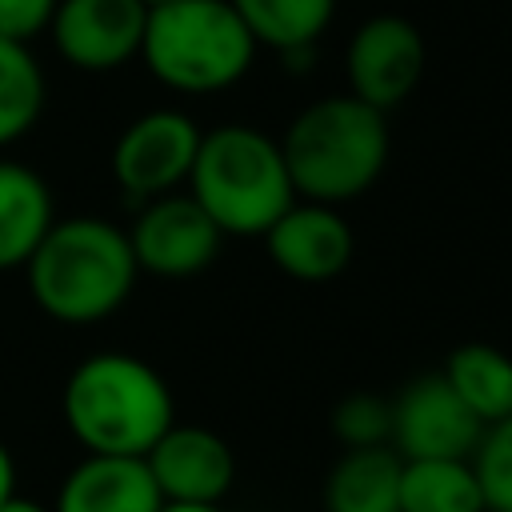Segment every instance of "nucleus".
<instances>
[{
  "label": "nucleus",
  "instance_id": "412c9836",
  "mask_svg": "<svg viewBox=\"0 0 512 512\" xmlns=\"http://www.w3.org/2000/svg\"><path fill=\"white\" fill-rule=\"evenodd\" d=\"M332 432L344 448H372L392 440V400L352 392L332 408Z\"/></svg>",
  "mask_w": 512,
  "mask_h": 512
},
{
  "label": "nucleus",
  "instance_id": "6ab92c4d",
  "mask_svg": "<svg viewBox=\"0 0 512 512\" xmlns=\"http://www.w3.org/2000/svg\"><path fill=\"white\" fill-rule=\"evenodd\" d=\"M44 72L28 44L0 36V148L20 140L44 112Z\"/></svg>",
  "mask_w": 512,
  "mask_h": 512
},
{
  "label": "nucleus",
  "instance_id": "423d86ee",
  "mask_svg": "<svg viewBox=\"0 0 512 512\" xmlns=\"http://www.w3.org/2000/svg\"><path fill=\"white\" fill-rule=\"evenodd\" d=\"M484 436V424L468 412V404L452 392L444 372L416 376L396 400H392V448L400 460H472L476 444Z\"/></svg>",
  "mask_w": 512,
  "mask_h": 512
},
{
  "label": "nucleus",
  "instance_id": "dca6fc26",
  "mask_svg": "<svg viewBox=\"0 0 512 512\" xmlns=\"http://www.w3.org/2000/svg\"><path fill=\"white\" fill-rule=\"evenodd\" d=\"M440 372L484 428L512 416V356L504 348L468 340V344L452 348V356Z\"/></svg>",
  "mask_w": 512,
  "mask_h": 512
},
{
  "label": "nucleus",
  "instance_id": "a878e982",
  "mask_svg": "<svg viewBox=\"0 0 512 512\" xmlns=\"http://www.w3.org/2000/svg\"><path fill=\"white\" fill-rule=\"evenodd\" d=\"M140 4H144V8L152 12V8H160V4H172V0H140Z\"/></svg>",
  "mask_w": 512,
  "mask_h": 512
},
{
  "label": "nucleus",
  "instance_id": "ddd939ff",
  "mask_svg": "<svg viewBox=\"0 0 512 512\" xmlns=\"http://www.w3.org/2000/svg\"><path fill=\"white\" fill-rule=\"evenodd\" d=\"M164 496L144 456H84L60 484L52 512H160Z\"/></svg>",
  "mask_w": 512,
  "mask_h": 512
},
{
  "label": "nucleus",
  "instance_id": "1a4fd4ad",
  "mask_svg": "<svg viewBox=\"0 0 512 512\" xmlns=\"http://www.w3.org/2000/svg\"><path fill=\"white\" fill-rule=\"evenodd\" d=\"M224 232L212 224V216L184 192H164L144 204V212L128 228L132 256L152 276H196L204 272L220 252Z\"/></svg>",
  "mask_w": 512,
  "mask_h": 512
},
{
  "label": "nucleus",
  "instance_id": "f257e3e1",
  "mask_svg": "<svg viewBox=\"0 0 512 512\" xmlns=\"http://www.w3.org/2000/svg\"><path fill=\"white\" fill-rule=\"evenodd\" d=\"M64 424L92 456H148L176 424L164 376L128 352H96L64 380Z\"/></svg>",
  "mask_w": 512,
  "mask_h": 512
},
{
  "label": "nucleus",
  "instance_id": "f3484780",
  "mask_svg": "<svg viewBox=\"0 0 512 512\" xmlns=\"http://www.w3.org/2000/svg\"><path fill=\"white\" fill-rule=\"evenodd\" d=\"M256 48H276L284 56L312 52L320 32L332 24L336 0H228Z\"/></svg>",
  "mask_w": 512,
  "mask_h": 512
},
{
  "label": "nucleus",
  "instance_id": "aec40b11",
  "mask_svg": "<svg viewBox=\"0 0 512 512\" xmlns=\"http://www.w3.org/2000/svg\"><path fill=\"white\" fill-rule=\"evenodd\" d=\"M472 468L484 492V512H512V416L484 428Z\"/></svg>",
  "mask_w": 512,
  "mask_h": 512
},
{
  "label": "nucleus",
  "instance_id": "b1692460",
  "mask_svg": "<svg viewBox=\"0 0 512 512\" xmlns=\"http://www.w3.org/2000/svg\"><path fill=\"white\" fill-rule=\"evenodd\" d=\"M0 512H52V508H44L40 500H28V496H16V492H12V496L0 504Z\"/></svg>",
  "mask_w": 512,
  "mask_h": 512
},
{
  "label": "nucleus",
  "instance_id": "0eeeda50",
  "mask_svg": "<svg viewBox=\"0 0 512 512\" xmlns=\"http://www.w3.org/2000/svg\"><path fill=\"white\" fill-rule=\"evenodd\" d=\"M424 60H428V48L412 20L392 16V12L372 16L348 40V56H344L348 92L388 112L412 96V88L424 76Z\"/></svg>",
  "mask_w": 512,
  "mask_h": 512
},
{
  "label": "nucleus",
  "instance_id": "7ed1b4c3",
  "mask_svg": "<svg viewBox=\"0 0 512 512\" xmlns=\"http://www.w3.org/2000/svg\"><path fill=\"white\" fill-rule=\"evenodd\" d=\"M280 152L296 196L340 208L380 180L388 164V120L352 92L324 96L296 112Z\"/></svg>",
  "mask_w": 512,
  "mask_h": 512
},
{
  "label": "nucleus",
  "instance_id": "4be33fe9",
  "mask_svg": "<svg viewBox=\"0 0 512 512\" xmlns=\"http://www.w3.org/2000/svg\"><path fill=\"white\" fill-rule=\"evenodd\" d=\"M60 0H0V36L16 44H32L48 32Z\"/></svg>",
  "mask_w": 512,
  "mask_h": 512
},
{
  "label": "nucleus",
  "instance_id": "f8f14e48",
  "mask_svg": "<svg viewBox=\"0 0 512 512\" xmlns=\"http://www.w3.org/2000/svg\"><path fill=\"white\" fill-rule=\"evenodd\" d=\"M144 460L168 504H220L236 480L228 440L200 424H172Z\"/></svg>",
  "mask_w": 512,
  "mask_h": 512
},
{
  "label": "nucleus",
  "instance_id": "4468645a",
  "mask_svg": "<svg viewBox=\"0 0 512 512\" xmlns=\"http://www.w3.org/2000/svg\"><path fill=\"white\" fill-rule=\"evenodd\" d=\"M56 224L52 188L40 172L16 160H0V272L24 268Z\"/></svg>",
  "mask_w": 512,
  "mask_h": 512
},
{
  "label": "nucleus",
  "instance_id": "5701e85b",
  "mask_svg": "<svg viewBox=\"0 0 512 512\" xmlns=\"http://www.w3.org/2000/svg\"><path fill=\"white\" fill-rule=\"evenodd\" d=\"M12 492H16V460H12L8 444L0 440V504H4Z\"/></svg>",
  "mask_w": 512,
  "mask_h": 512
},
{
  "label": "nucleus",
  "instance_id": "39448f33",
  "mask_svg": "<svg viewBox=\"0 0 512 512\" xmlns=\"http://www.w3.org/2000/svg\"><path fill=\"white\" fill-rule=\"evenodd\" d=\"M140 56L172 92H220L256 56V40L228 0H172L148 12Z\"/></svg>",
  "mask_w": 512,
  "mask_h": 512
},
{
  "label": "nucleus",
  "instance_id": "a211bd4d",
  "mask_svg": "<svg viewBox=\"0 0 512 512\" xmlns=\"http://www.w3.org/2000/svg\"><path fill=\"white\" fill-rule=\"evenodd\" d=\"M400 512H484V492L472 460H404Z\"/></svg>",
  "mask_w": 512,
  "mask_h": 512
},
{
  "label": "nucleus",
  "instance_id": "6e6552de",
  "mask_svg": "<svg viewBox=\"0 0 512 512\" xmlns=\"http://www.w3.org/2000/svg\"><path fill=\"white\" fill-rule=\"evenodd\" d=\"M196 148H200V128L192 124V116L176 108H156L136 116L120 132L112 148V176L124 192L152 200L172 192L176 184H188Z\"/></svg>",
  "mask_w": 512,
  "mask_h": 512
},
{
  "label": "nucleus",
  "instance_id": "9b49d317",
  "mask_svg": "<svg viewBox=\"0 0 512 512\" xmlns=\"http://www.w3.org/2000/svg\"><path fill=\"white\" fill-rule=\"evenodd\" d=\"M264 244L272 264L304 284H324L340 276L356 252L352 228L340 216V208L320 200H292L264 232Z\"/></svg>",
  "mask_w": 512,
  "mask_h": 512
},
{
  "label": "nucleus",
  "instance_id": "9d476101",
  "mask_svg": "<svg viewBox=\"0 0 512 512\" xmlns=\"http://www.w3.org/2000/svg\"><path fill=\"white\" fill-rule=\"evenodd\" d=\"M148 8L140 0H60L48 24L56 52L80 72H112L140 56Z\"/></svg>",
  "mask_w": 512,
  "mask_h": 512
},
{
  "label": "nucleus",
  "instance_id": "f03ea898",
  "mask_svg": "<svg viewBox=\"0 0 512 512\" xmlns=\"http://www.w3.org/2000/svg\"><path fill=\"white\" fill-rule=\"evenodd\" d=\"M24 272L40 312L60 324H96L128 300L140 264L124 228L104 216H68L48 228Z\"/></svg>",
  "mask_w": 512,
  "mask_h": 512
},
{
  "label": "nucleus",
  "instance_id": "2eb2a0df",
  "mask_svg": "<svg viewBox=\"0 0 512 512\" xmlns=\"http://www.w3.org/2000/svg\"><path fill=\"white\" fill-rule=\"evenodd\" d=\"M400 468L392 444L344 448L324 480V512H400Z\"/></svg>",
  "mask_w": 512,
  "mask_h": 512
},
{
  "label": "nucleus",
  "instance_id": "20e7f679",
  "mask_svg": "<svg viewBox=\"0 0 512 512\" xmlns=\"http://www.w3.org/2000/svg\"><path fill=\"white\" fill-rule=\"evenodd\" d=\"M188 196L224 236H264L296 200V188L280 140L252 124H220L200 132Z\"/></svg>",
  "mask_w": 512,
  "mask_h": 512
},
{
  "label": "nucleus",
  "instance_id": "393cba45",
  "mask_svg": "<svg viewBox=\"0 0 512 512\" xmlns=\"http://www.w3.org/2000/svg\"><path fill=\"white\" fill-rule=\"evenodd\" d=\"M160 512H224V508H220V504H168V500H164Z\"/></svg>",
  "mask_w": 512,
  "mask_h": 512
}]
</instances>
